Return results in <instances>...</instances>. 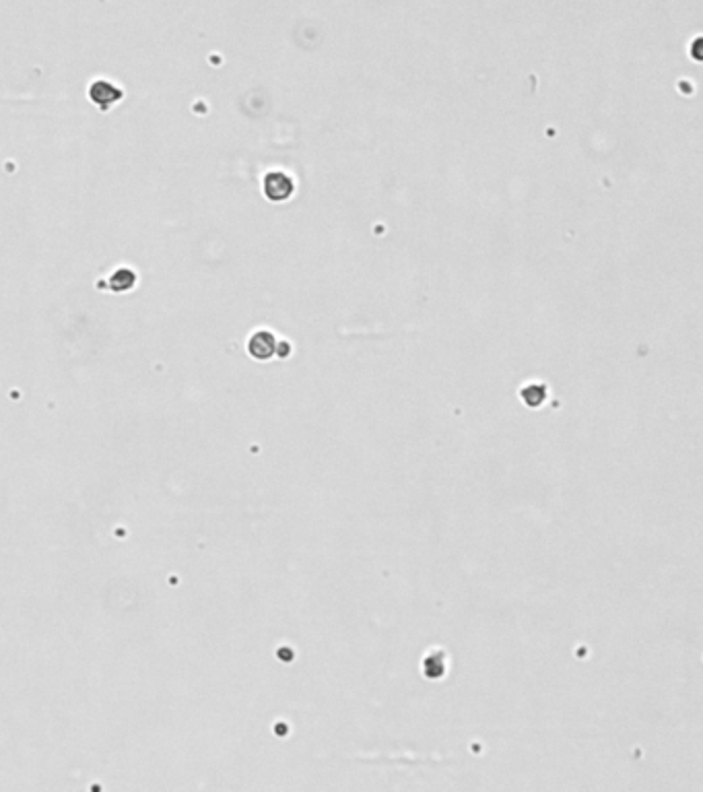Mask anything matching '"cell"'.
<instances>
[{
    "instance_id": "3",
    "label": "cell",
    "mask_w": 703,
    "mask_h": 792,
    "mask_svg": "<svg viewBox=\"0 0 703 792\" xmlns=\"http://www.w3.org/2000/svg\"><path fill=\"white\" fill-rule=\"evenodd\" d=\"M274 349H276V341H274V337H272L270 332H266V330L256 332V335L250 339V353H252L256 359H268V357H272V355H274Z\"/></svg>"
},
{
    "instance_id": "2",
    "label": "cell",
    "mask_w": 703,
    "mask_h": 792,
    "mask_svg": "<svg viewBox=\"0 0 703 792\" xmlns=\"http://www.w3.org/2000/svg\"><path fill=\"white\" fill-rule=\"evenodd\" d=\"M89 97L101 112H108L114 103L122 99V89H118L110 81H95L89 89Z\"/></svg>"
},
{
    "instance_id": "1",
    "label": "cell",
    "mask_w": 703,
    "mask_h": 792,
    "mask_svg": "<svg viewBox=\"0 0 703 792\" xmlns=\"http://www.w3.org/2000/svg\"><path fill=\"white\" fill-rule=\"evenodd\" d=\"M264 194L272 203L287 200L293 194V179L283 172H272L264 177Z\"/></svg>"
},
{
    "instance_id": "4",
    "label": "cell",
    "mask_w": 703,
    "mask_h": 792,
    "mask_svg": "<svg viewBox=\"0 0 703 792\" xmlns=\"http://www.w3.org/2000/svg\"><path fill=\"white\" fill-rule=\"evenodd\" d=\"M522 398L526 400L530 406H538L542 400H545V388L542 386H536V384H532V386H528V388H524L522 390Z\"/></svg>"
}]
</instances>
